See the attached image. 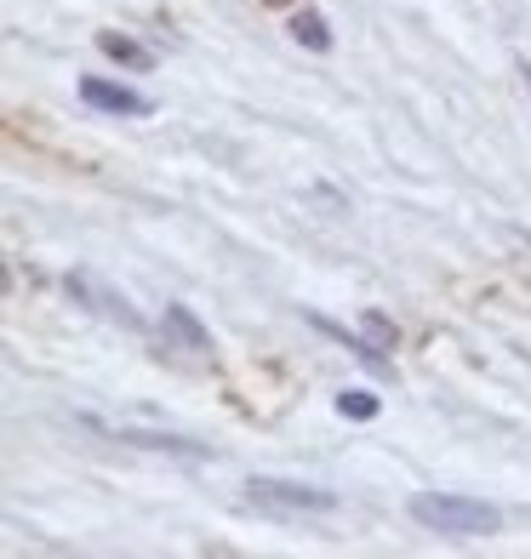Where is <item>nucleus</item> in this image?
I'll use <instances>...</instances> for the list:
<instances>
[{"mask_svg":"<svg viewBox=\"0 0 531 559\" xmlns=\"http://www.w3.org/2000/svg\"><path fill=\"white\" fill-rule=\"evenodd\" d=\"M412 520L440 531V537H492L503 525V514L480 497H458V491H423L412 497Z\"/></svg>","mask_w":531,"mask_h":559,"instance_id":"f257e3e1","label":"nucleus"},{"mask_svg":"<svg viewBox=\"0 0 531 559\" xmlns=\"http://www.w3.org/2000/svg\"><path fill=\"white\" fill-rule=\"evenodd\" d=\"M246 491H251V502L286 508V514H332V508H338V497H332V491H320V486H297V479H269V474H258Z\"/></svg>","mask_w":531,"mask_h":559,"instance_id":"f03ea898","label":"nucleus"},{"mask_svg":"<svg viewBox=\"0 0 531 559\" xmlns=\"http://www.w3.org/2000/svg\"><path fill=\"white\" fill-rule=\"evenodd\" d=\"M63 286H69V297H74V302H86L92 314H104V320H120L126 332H143V320L132 314V302H126V297H115L109 286H97L92 274H69Z\"/></svg>","mask_w":531,"mask_h":559,"instance_id":"7ed1b4c3","label":"nucleus"},{"mask_svg":"<svg viewBox=\"0 0 531 559\" xmlns=\"http://www.w3.org/2000/svg\"><path fill=\"white\" fill-rule=\"evenodd\" d=\"M81 97L104 115H149V97H138L120 81H104V74H81Z\"/></svg>","mask_w":531,"mask_h":559,"instance_id":"20e7f679","label":"nucleus"},{"mask_svg":"<svg viewBox=\"0 0 531 559\" xmlns=\"http://www.w3.org/2000/svg\"><path fill=\"white\" fill-rule=\"evenodd\" d=\"M97 52H104L109 63H120V69H155V58H149V46H138V40H126V35H97Z\"/></svg>","mask_w":531,"mask_h":559,"instance_id":"39448f33","label":"nucleus"},{"mask_svg":"<svg viewBox=\"0 0 531 559\" xmlns=\"http://www.w3.org/2000/svg\"><path fill=\"white\" fill-rule=\"evenodd\" d=\"M115 440L143 445V451H184V456H200V451H206V445H194V440H184V435H143V428H115Z\"/></svg>","mask_w":531,"mask_h":559,"instance_id":"423d86ee","label":"nucleus"},{"mask_svg":"<svg viewBox=\"0 0 531 559\" xmlns=\"http://www.w3.org/2000/svg\"><path fill=\"white\" fill-rule=\"evenodd\" d=\"M292 40L297 46H309V52H326V46H332V29H326V17L320 12H292Z\"/></svg>","mask_w":531,"mask_h":559,"instance_id":"0eeeda50","label":"nucleus"},{"mask_svg":"<svg viewBox=\"0 0 531 559\" xmlns=\"http://www.w3.org/2000/svg\"><path fill=\"white\" fill-rule=\"evenodd\" d=\"M166 325H172V332L177 337H184L189 348H212V337H206V325H200L189 309H184V302H172V309H166Z\"/></svg>","mask_w":531,"mask_h":559,"instance_id":"6e6552de","label":"nucleus"},{"mask_svg":"<svg viewBox=\"0 0 531 559\" xmlns=\"http://www.w3.org/2000/svg\"><path fill=\"white\" fill-rule=\"evenodd\" d=\"M338 412L354 417V423H371V417H377V394H371V389H343V394H338Z\"/></svg>","mask_w":531,"mask_h":559,"instance_id":"1a4fd4ad","label":"nucleus"},{"mask_svg":"<svg viewBox=\"0 0 531 559\" xmlns=\"http://www.w3.org/2000/svg\"><path fill=\"white\" fill-rule=\"evenodd\" d=\"M361 325H366V337H371V343H377V348H394V325H389V320H384V314H366V320H361Z\"/></svg>","mask_w":531,"mask_h":559,"instance_id":"9d476101","label":"nucleus"}]
</instances>
